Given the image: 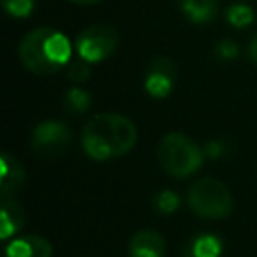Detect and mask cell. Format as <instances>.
I'll list each match as a JSON object with an SVG mask.
<instances>
[{"label": "cell", "instance_id": "cell-18", "mask_svg": "<svg viewBox=\"0 0 257 257\" xmlns=\"http://www.w3.org/2000/svg\"><path fill=\"white\" fill-rule=\"evenodd\" d=\"M66 74H68V78H70L72 82H84V80L90 78V62H86V60H82V58L70 60Z\"/></svg>", "mask_w": 257, "mask_h": 257}, {"label": "cell", "instance_id": "cell-10", "mask_svg": "<svg viewBox=\"0 0 257 257\" xmlns=\"http://www.w3.org/2000/svg\"><path fill=\"white\" fill-rule=\"evenodd\" d=\"M128 257H165V239L155 229H141L128 241Z\"/></svg>", "mask_w": 257, "mask_h": 257}, {"label": "cell", "instance_id": "cell-6", "mask_svg": "<svg viewBox=\"0 0 257 257\" xmlns=\"http://www.w3.org/2000/svg\"><path fill=\"white\" fill-rule=\"evenodd\" d=\"M72 145V133L70 128L54 118L38 122L30 133V149L44 159H56L62 157Z\"/></svg>", "mask_w": 257, "mask_h": 257}, {"label": "cell", "instance_id": "cell-15", "mask_svg": "<svg viewBox=\"0 0 257 257\" xmlns=\"http://www.w3.org/2000/svg\"><path fill=\"white\" fill-rule=\"evenodd\" d=\"M225 18H227V22H229L233 28H247V26L253 24L255 12H253V8L247 6L245 2H235V4H231V6L227 8Z\"/></svg>", "mask_w": 257, "mask_h": 257}, {"label": "cell", "instance_id": "cell-8", "mask_svg": "<svg viewBox=\"0 0 257 257\" xmlns=\"http://www.w3.org/2000/svg\"><path fill=\"white\" fill-rule=\"evenodd\" d=\"M26 183V171L8 153L0 155V195L2 197H12L16 195Z\"/></svg>", "mask_w": 257, "mask_h": 257}, {"label": "cell", "instance_id": "cell-7", "mask_svg": "<svg viewBox=\"0 0 257 257\" xmlns=\"http://www.w3.org/2000/svg\"><path fill=\"white\" fill-rule=\"evenodd\" d=\"M177 64L169 56H155L145 70V90L151 98H167L177 84Z\"/></svg>", "mask_w": 257, "mask_h": 257}, {"label": "cell", "instance_id": "cell-12", "mask_svg": "<svg viewBox=\"0 0 257 257\" xmlns=\"http://www.w3.org/2000/svg\"><path fill=\"white\" fill-rule=\"evenodd\" d=\"M185 18L193 24H209L219 14L217 0H177Z\"/></svg>", "mask_w": 257, "mask_h": 257}, {"label": "cell", "instance_id": "cell-2", "mask_svg": "<svg viewBox=\"0 0 257 257\" xmlns=\"http://www.w3.org/2000/svg\"><path fill=\"white\" fill-rule=\"evenodd\" d=\"M72 56L70 40L56 28L38 26L26 32L18 44L20 64L38 76L56 74L62 70Z\"/></svg>", "mask_w": 257, "mask_h": 257}, {"label": "cell", "instance_id": "cell-4", "mask_svg": "<svg viewBox=\"0 0 257 257\" xmlns=\"http://www.w3.org/2000/svg\"><path fill=\"white\" fill-rule=\"evenodd\" d=\"M187 205L203 219H225L233 211V197L223 181L203 177L189 187Z\"/></svg>", "mask_w": 257, "mask_h": 257}, {"label": "cell", "instance_id": "cell-21", "mask_svg": "<svg viewBox=\"0 0 257 257\" xmlns=\"http://www.w3.org/2000/svg\"><path fill=\"white\" fill-rule=\"evenodd\" d=\"M72 4H78V6H92V4H100L102 0H68Z\"/></svg>", "mask_w": 257, "mask_h": 257}, {"label": "cell", "instance_id": "cell-20", "mask_svg": "<svg viewBox=\"0 0 257 257\" xmlns=\"http://www.w3.org/2000/svg\"><path fill=\"white\" fill-rule=\"evenodd\" d=\"M247 54H249V60L257 66V32L251 36L249 40V46H247Z\"/></svg>", "mask_w": 257, "mask_h": 257}, {"label": "cell", "instance_id": "cell-9", "mask_svg": "<svg viewBox=\"0 0 257 257\" xmlns=\"http://www.w3.org/2000/svg\"><path fill=\"white\" fill-rule=\"evenodd\" d=\"M52 245L48 239L36 233L14 237L6 247V257H50Z\"/></svg>", "mask_w": 257, "mask_h": 257}, {"label": "cell", "instance_id": "cell-19", "mask_svg": "<svg viewBox=\"0 0 257 257\" xmlns=\"http://www.w3.org/2000/svg\"><path fill=\"white\" fill-rule=\"evenodd\" d=\"M237 44L233 42V40H221L219 44H217V54L221 56V58H225V60H231V58H235L237 56Z\"/></svg>", "mask_w": 257, "mask_h": 257}, {"label": "cell", "instance_id": "cell-14", "mask_svg": "<svg viewBox=\"0 0 257 257\" xmlns=\"http://www.w3.org/2000/svg\"><path fill=\"white\" fill-rule=\"evenodd\" d=\"M92 104V98L90 94L80 88V86H70L64 94H62V106L68 114L76 116V114H84Z\"/></svg>", "mask_w": 257, "mask_h": 257}, {"label": "cell", "instance_id": "cell-17", "mask_svg": "<svg viewBox=\"0 0 257 257\" xmlns=\"http://www.w3.org/2000/svg\"><path fill=\"white\" fill-rule=\"evenodd\" d=\"M6 14L12 18H28L36 6V0H0Z\"/></svg>", "mask_w": 257, "mask_h": 257}, {"label": "cell", "instance_id": "cell-16", "mask_svg": "<svg viewBox=\"0 0 257 257\" xmlns=\"http://www.w3.org/2000/svg\"><path fill=\"white\" fill-rule=\"evenodd\" d=\"M153 205H155V209H157L159 213L171 215V213H175V211L179 209V197H177V193L165 189V191H159V193L155 195Z\"/></svg>", "mask_w": 257, "mask_h": 257}, {"label": "cell", "instance_id": "cell-5", "mask_svg": "<svg viewBox=\"0 0 257 257\" xmlns=\"http://www.w3.org/2000/svg\"><path fill=\"white\" fill-rule=\"evenodd\" d=\"M116 46H118V32L104 22H96L82 28L74 40L76 56L90 64H98L108 56H112Z\"/></svg>", "mask_w": 257, "mask_h": 257}, {"label": "cell", "instance_id": "cell-11", "mask_svg": "<svg viewBox=\"0 0 257 257\" xmlns=\"http://www.w3.org/2000/svg\"><path fill=\"white\" fill-rule=\"evenodd\" d=\"M26 223V213L22 205L14 197H2V207H0V239L8 241L16 237V233L24 227Z\"/></svg>", "mask_w": 257, "mask_h": 257}, {"label": "cell", "instance_id": "cell-3", "mask_svg": "<svg viewBox=\"0 0 257 257\" xmlns=\"http://www.w3.org/2000/svg\"><path fill=\"white\" fill-rule=\"evenodd\" d=\"M157 159L169 177L187 179L201 169L205 153L185 133H167L157 147Z\"/></svg>", "mask_w": 257, "mask_h": 257}, {"label": "cell", "instance_id": "cell-13", "mask_svg": "<svg viewBox=\"0 0 257 257\" xmlns=\"http://www.w3.org/2000/svg\"><path fill=\"white\" fill-rule=\"evenodd\" d=\"M187 257H221L223 241L213 233H201L187 245Z\"/></svg>", "mask_w": 257, "mask_h": 257}, {"label": "cell", "instance_id": "cell-1", "mask_svg": "<svg viewBox=\"0 0 257 257\" xmlns=\"http://www.w3.org/2000/svg\"><path fill=\"white\" fill-rule=\"evenodd\" d=\"M137 124L120 112H98L82 126V149L92 161L124 157L137 145Z\"/></svg>", "mask_w": 257, "mask_h": 257}]
</instances>
